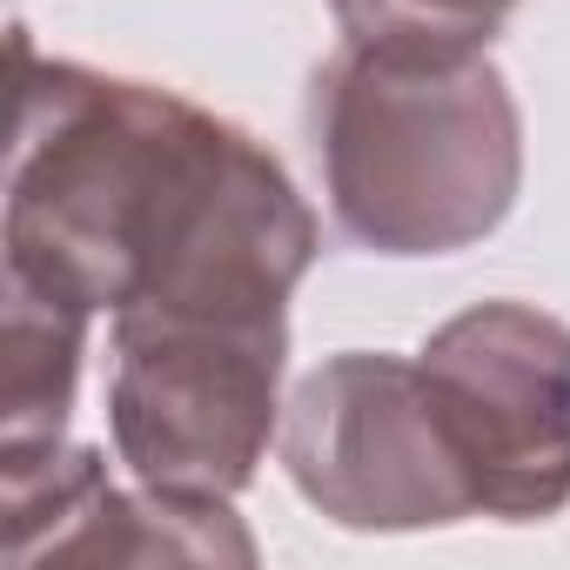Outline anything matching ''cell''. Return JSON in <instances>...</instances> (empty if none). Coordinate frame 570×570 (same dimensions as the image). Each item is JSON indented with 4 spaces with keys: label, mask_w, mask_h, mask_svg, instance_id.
<instances>
[{
    "label": "cell",
    "mask_w": 570,
    "mask_h": 570,
    "mask_svg": "<svg viewBox=\"0 0 570 570\" xmlns=\"http://www.w3.org/2000/svg\"><path fill=\"white\" fill-rule=\"evenodd\" d=\"M8 570L41 563H255L235 503H188L148 483H115L95 443L0 456Z\"/></svg>",
    "instance_id": "8992f818"
},
{
    "label": "cell",
    "mask_w": 570,
    "mask_h": 570,
    "mask_svg": "<svg viewBox=\"0 0 570 570\" xmlns=\"http://www.w3.org/2000/svg\"><path fill=\"white\" fill-rule=\"evenodd\" d=\"M14 55L0 268L95 316H289L323 228L248 128L135 75Z\"/></svg>",
    "instance_id": "6da1fadb"
},
{
    "label": "cell",
    "mask_w": 570,
    "mask_h": 570,
    "mask_svg": "<svg viewBox=\"0 0 570 570\" xmlns=\"http://www.w3.org/2000/svg\"><path fill=\"white\" fill-rule=\"evenodd\" d=\"M282 470L343 530H443L476 510L416 356L343 350L282 403Z\"/></svg>",
    "instance_id": "277c9868"
},
{
    "label": "cell",
    "mask_w": 570,
    "mask_h": 570,
    "mask_svg": "<svg viewBox=\"0 0 570 570\" xmlns=\"http://www.w3.org/2000/svg\"><path fill=\"white\" fill-rule=\"evenodd\" d=\"M350 41H403V48H490L517 0H330Z\"/></svg>",
    "instance_id": "ba28073f"
},
{
    "label": "cell",
    "mask_w": 570,
    "mask_h": 570,
    "mask_svg": "<svg viewBox=\"0 0 570 570\" xmlns=\"http://www.w3.org/2000/svg\"><path fill=\"white\" fill-rule=\"evenodd\" d=\"M108 436L135 483L235 503L282 436L289 316H115Z\"/></svg>",
    "instance_id": "3957f363"
},
{
    "label": "cell",
    "mask_w": 570,
    "mask_h": 570,
    "mask_svg": "<svg viewBox=\"0 0 570 570\" xmlns=\"http://www.w3.org/2000/svg\"><path fill=\"white\" fill-rule=\"evenodd\" d=\"M88 323L75 296H55L28 275H0V456H35L68 443Z\"/></svg>",
    "instance_id": "52a82bcc"
},
{
    "label": "cell",
    "mask_w": 570,
    "mask_h": 570,
    "mask_svg": "<svg viewBox=\"0 0 570 570\" xmlns=\"http://www.w3.org/2000/svg\"><path fill=\"white\" fill-rule=\"evenodd\" d=\"M476 510L543 523L570 503V323L537 303H476L416 350Z\"/></svg>",
    "instance_id": "5b68a950"
},
{
    "label": "cell",
    "mask_w": 570,
    "mask_h": 570,
    "mask_svg": "<svg viewBox=\"0 0 570 570\" xmlns=\"http://www.w3.org/2000/svg\"><path fill=\"white\" fill-rule=\"evenodd\" d=\"M309 148L336 228L370 255H456L523 188V108L490 48L350 41L309 81Z\"/></svg>",
    "instance_id": "7a4b0ae2"
}]
</instances>
